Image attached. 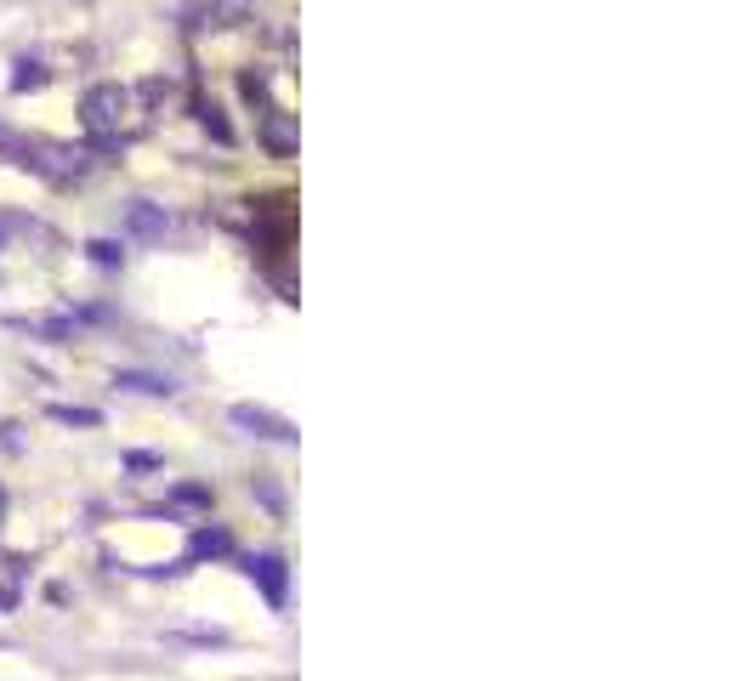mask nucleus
<instances>
[{
	"mask_svg": "<svg viewBox=\"0 0 755 681\" xmlns=\"http://www.w3.org/2000/svg\"><path fill=\"white\" fill-rule=\"evenodd\" d=\"M86 125L97 131V137H120V131H131V91L97 86L86 97Z\"/></svg>",
	"mask_w": 755,
	"mask_h": 681,
	"instance_id": "obj_1",
	"label": "nucleus"
},
{
	"mask_svg": "<svg viewBox=\"0 0 755 681\" xmlns=\"http://www.w3.org/2000/svg\"><path fill=\"white\" fill-rule=\"evenodd\" d=\"M233 426H245L250 437H273V443H290V420H279V415H267V409H250V403H239L233 409Z\"/></svg>",
	"mask_w": 755,
	"mask_h": 681,
	"instance_id": "obj_2",
	"label": "nucleus"
},
{
	"mask_svg": "<svg viewBox=\"0 0 755 681\" xmlns=\"http://www.w3.org/2000/svg\"><path fill=\"white\" fill-rule=\"evenodd\" d=\"M245 574L267 591V602H273V608H284V557H273V551H267V557H250Z\"/></svg>",
	"mask_w": 755,
	"mask_h": 681,
	"instance_id": "obj_3",
	"label": "nucleus"
},
{
	"mask_svg": "<svg viewBox=\"0 0 755 681\" xmlns=\"http://www.w3.org/2000/svg\"><path fill=\"white\" fill-rule=\"evenodd\" d=\"M233 551V534L228 528H199L194 545H188V557H228Z\"/></svg>",
	"mask_w": 755,
	"mask_h": 681,
	"instance_id": "obj_4",
	"label": "nucleus"
},
{
	"mask_svg": "<svg viewBox=\"0 0 755 681\" xmlns=\"http://www.w3.org/2000/svg\"><path fill=\"white\" fill-rule=\"evenodd\" d=\"M114 386H131V392H176L171 381H159V375H142V369H120V375H114Z\"/></svg>",
	"mask_w": 755,
	"mask_h": 681,
	"instance_id": "obj_5",
	"label": "nucleus"
},
{
	"mask_svg": "<svg viewBox=\"0 0 755 681\" xmlns=\"http://www.w3.org/2000/svg\"><path fill=\"white\" fill-rule=\"evenodd\" d=\"M52 420H63V426H103L97 409H69V403H52Z\"/></svg>",
	"mask_w": 755,
	"mask_h": 681,
	"instance_id": "obj_6",
	"label": "nucleus"
},
{
	"mask_svg": "<svg viewBox=\"0 0 755 681\" xmlns=\"http://www.w3.org/2000/svg\"><path fill=\"white\" fill-rule=\"evenodd\" d=\"M40 86H46V69L23 57V63H18V74H12V91H40Z\"/></svg>",
	"mask_w": 755,
	"mask_h": 681,
	"instance_id": "obj_7",
	"label": "nucleus"
},
{
	"mask_svg": "<svg viewBox=\"0 0 755 681\" xmlns=\"http://www.w3.org/2000/svg\"><path fill=\"white\" fill-rule=\"evenodd\" d=\"M91 262H103V267H120V262H125V250L114 245V239H91Z\"/></svg>",
	"mask_w": 755,
	"mask_h": 681,
	"instance_id": "obj_8",
	"label": "nucleus"
},
{
	"mask_svg": "<svg viewBox=\"0 0 755 681\" xmlns=\"http://www.w3.org/2000/svg\"><path fill=\"white\" fill-rule=\"evenodd\" d=\"M199 120H205V131H211V137H216V142H233V131H228V120H222V114H216V108H211V103L199 108Z\"/></svg>",
	"mask_w": 755,
	"mask_h": 681,
	"instance_id": "obj_9",
	"label": "nucleus"
},
{
	"mask_svg": "<svg viewBox=\"0 0 755 681\" xmlns=\"http://www.w3.org/2000/svg\"><path fill=\"white\" fill-rule=\"evenodd\" d=\"M176 506H211V489H176Z\"/></svg>",
	"mask_w": 755,
	"mask_h": 681,
	"instance_id": "obj_10",
	"label": "nucleus"
},
{
	"mask_svg": "<svg viewBox=\"0 0 755 681\" xmlns=\"http://www.w3.org/2000/svg\"><path fill=\"white\" fill-rule=\"evenodd\" d=\"M0 511H6V494H0Z\"/></svg>",
	"mask_w": 755,
	"mask_h": 681,
	"instance_id": "obj_11",
	"label": "nucleus"
}]
</instances>
